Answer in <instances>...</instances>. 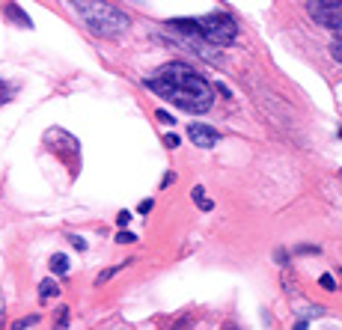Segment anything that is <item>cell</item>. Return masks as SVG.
Listing matches in <instances>:
<instances>
[{
	"instance_id": "7c38bea8",
	"label": "cell",
	"mask_w": 342,
	"mask_h": 330,
	"mask_svg": "<svg viewBox=\"0 0 342 330\" xmlns=\"http://www.w3.org/2000/svg\"><path fill=\"white\" fill-rule=\"evenodd\" d=\"M134 241H137L134 232H128V229H119V232H116V244H134Z\"/></svg>"
},
{
	"instance_id": "d6986e66",
	"label": "cell",
	"mask_w": 342,
	"mask_h": 330,
	"mask_svg": "<svg viewBox=\"0 0 342 330\" xmlns=\"http://www.w3.org/2000/svg\"><path fill=\"white\" fill-rule=\"evenodd\" d=\"M71 247H74V250H80V253H83V250H86V241H83V238H80V235H71Z\"/></svg>"
},
{
	"instance_id": "9c48e42d",
	"label": "cell",
	"mask_w": 342,
	"mask_h": 330,
	"mask_svg": "<svg viewBox=\"0 0 342 330\" xmlns=\"http://www.w3.org/2000/svg\"><path fill=\"white\" fill-rule=\"evenodd\" d=\"M60 295V286L54 283V280H42L39 283V298L42 301H51V298H57Z\"/></svg>"
},
{
	"instance_id": "5b68a950",
	"label": "cell",
	"mask_w": 342,
	"mask_h": 330,
	"mask_svg": "<svg viewBox=\"0 0 342 330\" xmlns=\"http://www.w3.org/2000/svg\"><path fill=\"white\" fill-rule=\"evenodd\" d=\"M188 137H191V143L200 146V149H214V146L220 143V134H217L211 125H203V122H191V125H188Z\"/></svg>"
},
{
	"instance_id": "3957f363",
	"label": "cell",
	"mask_w": 342,
	"mask_h": 330,
	"mask_svg": "<svg viewBox=\"0 0 342 330\" xmlns=\"http://www.w3.org/2000/svg\"><path fill=\"white\" fill-rule=\"evenodd\" d=\"M68 3L80 15V21L89 27V33H95L101 39H116L131 24V18L110 0H68Z\"/></svg>"
},
{
	"instance_id": "7a4b0ae2",
	"label": "cell",
	"mask_w": 342,
	"mask_h": 330,
	"mask_svg": "<svg viewBox=\"0 0 342 330\" xmlns=\"http://www.w3.org/2000/svg\"><path fill=\"white\" fill-rule=\"evenodd\" d=\"M167 24H170V30L191 36L200 45H232L238 36V24L226 12H211L203 18H173Z\"/></svg>"
},
{
	"instance_id": "8fae6325",
	"label": "cell",
	"mask_w": 342,
	"mask_h": 330,
	"mask_svg": "<svg viewBox=\"0 0 342 330\" xmlns=\"http://www.w3.org/2000/svg\"><path fill=\"white\" fill-rule=\"evenodd\" d=\"M331 57L342 63V36H334V42H331Z\"/></svg>"
},
{
	"instance_id": "5bb4252c",
	"label": "cell",
	"mask_w": 342,
	"mask_h": 330,
	"mask_svg": "<svg viewBox=\"0 0 342 330\" xmlns=\"http://www.w3.org/2000/svg\"><path fill=\"white\" fill-rule=\"evenodd\" d=\"M119 268H122V265H119ZM119 268H104V271L98 274V280H95V286H104V283H107V280H110V277H113V274H116Z\"/></svg>"
},
{
	"instance_id": "52a82bcc",
	"label": "cell",
	"mask_w": 342,
	"mask_h": 330,
	"mask_svg": "<svg viewBox=\"0 0 342 330\" xmlns=\"http://www.w3.org/2000/svg\"><path fill=\"white\" fill-rule=\"evenodd\" d=\"M6 18H12L18 27H33V24H30V18H27V15H24L15 3H6Z\"/></svg>"
},
{
	"instance_id": "6da1fadb",
	"label": "cell",
	"mask_w": 342,
	"mask_h": 330,
	"mask_svg": "<svg viewBox=\"0 0 342 330\" xmlns=\"http://www.w3.org/2000/svg\"><path fill=\"white\" fill-rule=\"evenodd\" d=\"M146 86L185 113H205L214 104V83H208L185 63L161 66L152 77H146Z\"/></svg>"
},
{
	"instance_id": "4fadbf2b",
	"label": "cell",
	"mask_w": 342,
	"mask_h": 330,
	"mask_svg": "<svg viewBox=\"0 0 342 330\" xmlns=\"http://www.w3.org/2000/svg\"><path fill=\"white\" fill-rule=\"evenodd\" d=\"M66 325H68V307H63V310L57 313V325H54V330H66Z\"/></svg>"
},
{
	"instance_id": "7402d4cb",
	"label": "cell",
	"mask_w": 342,
	"mask_h": 330,
	"mask_svg": "<svg viewBox=\"0 0 342 330\" xmlns=\"http://www.w3.org/2000/svg\"><path fill=\"white\" fill-rule=\"evenodd\" d=\"M9 95H12V92H9V86H3V83H0V104H3V101H9Z\"/></svg>"
},
{
	"instance_id": "ba28073f",
	"label": "cell",
	"mask_w": 342,
	"mask_h": 330,
	"mask_svg": "<svg viewBox=\"0 0 342 330\" xmlns=\"http://www.w3.org/2000/svg\"><path fill=\"white\" fill-rule=\"evenodd\" d=\"M51 271H54L57 277L68 274V256H66V253H54V256H51Z\"/></svg>"
},
{
	"instance_id": "9a60e30c",
	"label": "cell",
	"mask_w": 342,
	"mask_h": 330,
	"mask_svg": "<svg viewBox=\"0 0 342 330\" xmlns=\"http://www.w3.org/2000/svg\"><path fill=\"white\" fill-rule=\"evenodd\" d=\"M155 119H158V122H164V125H176V116H173V113H167V110H158V113H155Z\"/></svg>"
},
{
	"instance_id": "30bf717a",
	"label": "cell",
	"mask_w": 342,
	"mask_h": 330,
	"mask_svg": "<svg viewBox=\"0 0 342 330\" xmlns=\"http://www.w3.org/2000/svg\"><path fill=\"white\" fill-rule=\"evenodd\" d=\"M39 319H42V316H24V319H18V322L12 325V330H27V328H33V325H39Z\"/></svg>"
},
{
	"instance_id": "2e32d148",
	"label": "cell",
	"mask_w": 342,
	"mask_h": 330,
	"mask_svg": "<svg viewBox=\"0 0 342 330\" xmlns=\"http://www.w3.org/2000/svg\"><path fill=\"white\" fill-rule=\"evenodd\" d=\"M319 283H322V289H328V292H334V289H337V280H334L331 274H322V277H319Z\"/></svg>"
},
{
	"instance_id": "603a6c76",
	"label": "cell",
	"mask_w": 342,
	"mask_h": 330,
	"mask_svg": "<svg viewBox=\"0 0 342 330\" xmlns=\"http://www.w3.org/2000/svg\"><path fill=\"white\" fill-rule=\"evenodd\" d=\"M295 330H307V322H298V325H295Z\"/></svg>"
},
{
	"instance_id": "e0dca14e",
	"label": "cell",
	"mask_w": 342,
	"mask_h": 330,
	"mask_svg": "<svg viewBox=\"0 0 342 330\" xmlns=\"http://www.w3.org/2000/svg\"><path fill=\"white\" fill-rule=\"evenodd\" d=\"M128 223H131V211H119V214H116V226H119V229H125Z\"/></svg>"
},
{
	"instance_id": "44dd1931",
	"label": "cell",
	"mask_w": 342,
	"mask_h": 330,
	"mask_svg": "<svg viewBox=\"0 0 342 330\" xmlns=\"http://www.w3.org/2000/svg\"><path fill=\"white\" fill-rule=\"evenodd\" d=\"M3 322H6V301H3V292H0V328H3Z\"/></svg>"
},
{
	"instance_id": "277c9868",
	"label": "cell",
	"mask_w": 342,
	"mask_h": 330,
	"mask_svg": "<svg viewBox=\"0 0 342 330\" xmlns=\"http://www.w3.org/2000/svg\"><path fill=\"white\" fill-rule=\"evenodd\" d=\"M307 12L316 24L334 33L342 30V0H307Z\"/></svg>"
},
{
	"instance_id": "ac0fdd59",
	"label": "cell",
	"mask_w": 342,
	"mask_h": 330,
	"mask_svg": "<svg viewBox=\"0 0 342 330\" xmlns=\"http://www.w3.org/2000/svg\"><path fill=\"white\" fill-rule=\"evenodd\" d=\"M179 143H182V140H179L176 134H167V137H164V146H167V149H176Z\"/></svg>"
},
{
	"instance_id": "ffe728a7",
	"label": "cell",
	"mask_w": 342,
	"mask_h": 330,
	"mask_svg": "<svg viewBox=\"0 0 342 330\" xmlns=\"http://www.w3.org/2000/svg\"><path fill=\"white\" fill-rule=\"evenodd\" d=\"M152 205H155V202H152V199H143V202H140V208H137V211H140V214H149V211H152Z\"/></svg>"
},
{
	"instance_id": "8992f818",
	"label": "cell",
	"mask_w": 342,
	"mask_h": 330,
	"mask_svg": "<svg viewBox=\"0 0 342 330\" xmlns=\"http://www.w3.org/2000/svg\"><path fill=\"white\" fill-rule=\"evenodd\" d=\"M191 197H194V202H197V208H203V211H211L214 208V202L205 197V188L203 185H197L194 191H191Z\"/></svg>"
}]
</instances>
